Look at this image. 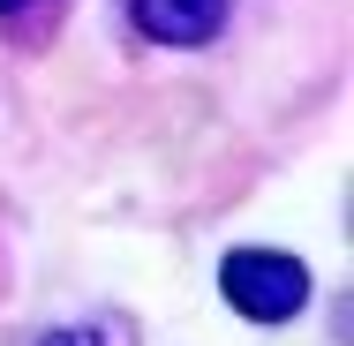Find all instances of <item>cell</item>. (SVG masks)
<instances>
[{
	"label": "cell",
	"mask_w": 354,
	"mask_h": 346,
	"mask_svg": "<svg viewBox=\"0 0 354 346\" xmlns=\"http://www.w3.org/2000/svg\"><path fill=\"white\" fill-rule=\"evenodd\" d=\"M218 294L234 301V316L249 324H286L309 309V271L286 256V249H234L218 264Z\"/></svg>",
	"instance_id": "cell-1"
},
{
	"label": "cell",
	"mask_w": 354,
	"mask_h": 346,
	"mask_svg": "<svg viewBox=\"0 0 354 346\" xmlns=\"http://www.w3.org/2000/svg\"><path fill=\"white\" fill-rule=\"evenodd\" d=\"M234 0H136V30L151 46H212Z\"/></svg>",
	"instance_id": "cell-2"
},
{
	"label": "cell",
	"mask_w": 354,
	"mask_h": 346,
	"mask_svg": "<svg viewBox=\"0 0 354 346\" xmlns=\"http://www.w3.org/2000/svg\"><path fill=\"white\" fill-rule=\"evenodd\" d=\"M38 346H106V339H98V331H75V324H68V331H46Z\"/></svg>",
	"instance_id": "cell-3"
},
{
	"label": "cell",
	"mask_w": 354,
	"mask_h": 346,
	"mask_svg": "<svg viewBox=\"0 0 354 346\" xmlns=\"http://www.w3.org/2000/svg\"><path fill=\"white\" fill-rule=\"evenodd\" d=\"M15 8H23V0H0V15H15Z\"/></svg>",
	"instance_id": "cell-4"
}]
</instances>
